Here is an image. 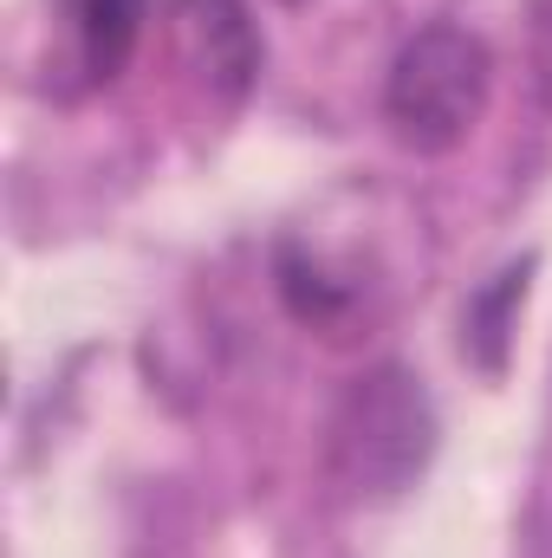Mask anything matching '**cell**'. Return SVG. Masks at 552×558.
I'll return each mask as SVG.
<instances>
[{
	"instance_id": "cell-1",
	"label": "cell",
	"mask_w": 552,
	"mask_h": 558,
	"mask_svg": "<svg viewBox=\"0 0 552 558\" xmlns=\"http://www.w3.org/2000/svg\"><path fill=\"white\" fill-rule=\"evenodd\" d=\"M435 454V403L410 364H371L345 384L332 428H325V468L345 500H397Z\"/></svg>"
},
{
	"instance_id": "cell-2",
	"label": "cell",
	"mask_w": 552,
	"mask_h": 558,
	"mask_svg": "<svg viewBox=\"0 0 552 558\" xmlns=\"http://www.w3.org/2000/svg\"><path fill=\"white\" fill-rule=\"evenodd\" d=\"M494 92V52L468 33V26H422L416 39H404V52L391 59L384 78V118L404 149L442 156L468 137L488 111Z\"/></svg>"
},
{
	"instance_id": "cell-3",
	"label": "cell",
	"mask_w": 552,
	"mask_h": 558,
	"mask_svg": "<svg viewBox=\"0 0 552 558\" xmlns=\"http://www.w3.org/2000/svg\"><path fill=\"white\" fill-rule=\"evenodd\" d=\"M163 33H169L176 65L215 105H241L248 85L261 78V33H254L241 0H169Z\"/></svg>"
},
{
	"instance_id": "cell-4",
	"label": "cell",
	"mask_w": 552,
	"mask_h": 558,
	"mask_svg": "<svg viewBox=\"0 0 552 558\" xmlns=\"http://www.w3.org/2000/svg\"><path fill=\"white\" fill-rule=\"evenodd\" d=\"M46 13H52V92L85 98L131 65L149 0H46Z\"/></svg>"
},
{
	"instance_id": "cell-5",
	"label": "cell",
	"mask_w": 552,
	"mask_h": 558,
	"mask_svg": "<svg viewBox=\"0 0 552 558\" xmlns=\"http://www.w3.org/2000/svg\"><path fill=\"white\" fill-rule=\"evenodd\" d=\"M279 292H286V305H292V318L299 325H319L325 338H345V325H351V312H358V286L338 274H325L312 254H299V247H279Z\"/></svg>"
},
{
	"instance_id": "cell-6",
	"label": "cell",
	"mask_w": 552,
	"mask_h": 558,
	"mask_svg": "<svg viewBox=\"0 0 552 558\" xmlns=\"http://www.w3.org/2000/svg\"><path fill=\"white\" fill-rule=\"evenodd\" d=\"M520 299H527V260H520V267H507L488 292H475V299H468V312H461V351H468L488 377L507 364V318H514V305H520Z\"/></svg>"
},
{
	"instance_id": "cell-7",
	"label": "cell",
	"mask_w": 552,
	"mask_h": 558,
	"mask_svg": "<svg viewBox=\"0 0 552 558\" xmlns=\"http://www.w3.org/2000/svg\"><path fill=\"white\" fill-rule=\"evenodd\" d=\"M540 92H547V105H552V0H540Z\"/></svg>"
},
{
	"instance_id": "cell-8",
	"label": "cell",
	"mask_w": 552,
	"mask_h": 558,
	"mask_svg": "<svg viewBox=\"0 0 552 558\" xmlns=\"http://www.w3.org/2000/svg\"><path fill=\"white\" fill-rule=\"evenodd\" d=\"M279 7H299V0H279Z\"/></svg>"
}]
</instances>
